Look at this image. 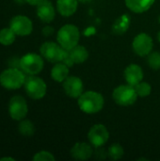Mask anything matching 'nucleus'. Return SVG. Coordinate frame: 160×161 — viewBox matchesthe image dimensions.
I'll return each mask as SVG.
<instances>
[{"label":"nucleus","instance_id":"obj_1","mask_svg":"<svg viewBox=\"0 0 160 161\" xmlns=\"http://www.w3.org/2000/svg\"><path fill=\"white\" fill-rule=\"evenodd\" d=\"M79 108L87 114H94L102 110L105 100L101 93L94 91H88L83 92L77 98Z\"/></svg>","mask_w":160,"mask_h":161},{"label":"nucleus","instance_id":"obj_2","mask_svg":"<svg viewBox=\"0 0 160 161\" xmlns=\"http://www.w3.org/2000/svg\"><path fill=\"white\" fill-rule=\"evenodd\" d=\"M79 39H80L79 29L72 24L63 25L57 34L58 43L61 47L67 50H71L72 48L76 46L78 44Z\"/></svg>","mask_w":160,"mask_h":161},{"label":"nucleus","instance_id":"obj_3","mask_svg":"<svg viewBox=\"0 0 160 161\" xmlns=\"http://www.w3.org/2000/svg\"><path fill=\"white\" fill-rule=\"evenodd\" d=\"M25 81L24 72L19 68L10 67L0 74V84L7 90L20 89Z\"/></svg>","mask_w":160,"mask_h":161},{"label":"nucleus","instance_id":"obj_4","mask_svg":"<svg viewBox=\"0 0 160 161\" xmlns=\"http://www.w3.org/2000/svg\"><path fill=\"white\" fill-rule=\"evenodd\" d=\"M43 66L44 63L41 56L35 53H27L20 58L21 70L29 75L40 74L42 71Z\"/></svg>","mask_w":160,"mask_h":161},{"label":"nucleus","instance_id":"obj_5","mask_svg":"<svg viewBox=\"0 0 160 161\" xmlns=\"http://www.w3.org/2000/svg\"><path fill=\"white\" fill-rule=\"evenodd\" d=\"M112 97L116 104L123 107H128L136 103L138 94L135 87L131 85L118 86L112 93Z\"/></svg>","mask_w":160,"mask_h":161},{"label":"nucleus","instance_id":"obj_6","mask_svg":"<svg viewBox=\"0 0 160 161\" xmlns=\"http://www.w3.org/2000/svg\"><path fill=\"white\" fill-rule=\"evenodd\" d=\"M24 87L27 95L34 100L43 98L47 91L45 82L36 75H29L25 77Z\"/></svg>","mask_w":160,"mask_h":161},{"label":"nucleus","instance_id":"obj_7","mask_svg":"<svg viewBox=\"0 0 160 161\" xmlns=\"http://www.w3.org/2000/svg\"><path fill=\"white\" fill-rule=\"evenodd\" d=\"M28 112V108L25 99L21 95H15L11 97L8 104L9 116L15 121L23 120Z\"/></svg>","mask_w":160,"mask_h":161},{"label":"nucleus","instance_id":"obj_8","mask_svg":"<svg viewBox=\"0 0 160 161\" xmlns=\"http://www.w3.org/2000/svg\"><path fill=\"white\" fill-rule=\"evenodd\" d=\"M108 138H109V133L108 128L101 124H97L91 126V128L88 133L89 142L95 148L104 146L108 141Z\"/></svg>","mask_w":160,"mask_h":161},{"label":"nucleus","instance_id":"obj_9","mask_svg":"<svg viewBox=\"0 0 160 161\" xmlns=\"http://www.w3.org/2000/svg\"><path fill=\"white\" fill-rule=\"evenodd\" d=\"M63 50H64L63 47H61L58 43L53 42H46L42 43L40 48V52L42 58H44L46 60L52 63H57L61 61Z\"/></svg>","mask_w":160,"mask_h":161},{"label":"nucleus","instance_id":"obj_10","mask_svg":"<svg viewBox=\"0 0 160 161\" xmlns=\"http://www.w3.org/2000/svg\"><path fill=\"white\" fill-rule=\"evenodd\" d=\"M153 46L154 42L152 38L146 33H140L137 35L134 38L132 43L134 52L140 57L148 56L152 52Z\"/></svg>","mask_w":160,"mask_h":161},{"label":"nucleus","instance_id":"obj_11","mask_svg":"<svg viewBox=\"0 0 160 161\" xmlns=\"http://www.w3.org/2000/svg\"><path fill=\"white\" fill-rule=\"evenodd\" d=\"M9 27L18 36H27L33 30V24L27 16L16 15L10 20Z\"/></svg>","mask_w":160,"mask_h":161},{"label":"nucleus","instance_id":"obj_12","mask_svg":"<svg viewBox=\"0 0 160 161\" xmlns=\"http://www.w3.org/2000/svg\"><path fill=\"white\" fill-rule=\"evenodd\" d=\"M65 93L72 98H78L83 93V82L77 76H68L63 81Z\"/></svg>","mask_w":160,"mask_h":161},{"label":"nucleus","instance_id":"obj_13","mask_svg":"<svg viewBox=\"0 0 160 161\" xmlns=\"http://www.w3.org/2000/svg\"><path fill=\"white\" fill-rule=\"evenodd\" d=\"M124 78L128 85L135 87L143 79V71L137 64H130L124 70Z\"/></svg>","mask_w":160,"mask_h":161},{"label":"nucleus","instance_id":"obj_14","mask_svg":"<svg viewBox=\"0 0 160 161\" xmlns=\"http://www.w3.org/2000/svg\"><path fill=\"white\" fill-rule=\"evenodd\" d=\"M91 144L86 142H77L71 149V156L77 160H88L93 154Z\"/></svg>","mask_w":160,"mask_h":161},{"label":"nucleus","instance_id":"obj_15","mask_svg":"<svg viewBox=\"0 0 160 161\" xmlns=\"http://www.w3.org/2000/svg\"><path fill=\"white\" fill-rule=\"evenodd\" d=\"M37 15L44 23H51L56 15L55 8L49 0H43L37 6Z\"/></svg>","mask_w":160,"mask_h":161},{"label":"nucleus","instance_id":"obj_16","mask_svg":"<svg viewBox=\"0 0 160 161\" xmlns=\"http://www.w3.org/2000/svg\"><path fill=\"white\" fill-rule=\"evenodd\" d=\"M78 7L77 0H57V9L59 14L65 17L75 13Z\"/></svg>","mask_w":160,"mask_h":161},{"label":"nucleus","instance_id":"obj_17","mask_svg":"<svg viewBox=\"0 0 160 161\" xmlns=\"http://www.w3.org/2000/svg\"><path fill=\"white\" fill-rule=\"evenodd\" d=\"M155 3V0H125L126 7L135 13L147 11Z\"/></svg>","mask_w":160,"mask_h":161},{"label":"nucleus","instance_id":"obj_18","mask_svg":"<svg viewBox=\"0 0 160 161\" xmlns=\"http://www.w3.org/2000/svg\"><path fill=\"white\" fill-rule=\"evenodd\" d=\"M69 75V67L63 62H57L51 70V77L57 82H63Z\"/></svg>","mask_w":160,"mask_h":161},{"label":"nucleus","instance_id":"obj_19","mask_svg":"<svg viewBox=\"0 0 160 161\" xmlns=\"http://www.w3.org/2000/svg\"><path fill=\"white\" fill-rule=\"evenodd\" d=\"M70 55L74 60V63L76 64H81L83 62H85L88 58H89V52L86 49V47L82 46V45H76L74 48H72L71 50H69Z\"/></svg>","mask_w":160,"mask_h":161},{"label":"nucleus","instance_id":"obj_20","mask_svg":"<svg viewBox=\"0 0 160 161\" xmlns=\"http://www.w3.org/2000/svg\"><path fill=\"white\" fill-rule=\"evenodd\" d=\"M129 25H130L129 17L127 15H123V16L119 17L115 21V23L113 24L112 31H113V33L118 34V35L124 34V32L127 31V29L129 27Z\"/></svg>","mask_w":160,"mask_h":161},{"label":"nucleus","instance_id":"obj_21","mask_svg":"<svg viewBox=\"0 0 160 161\" xmlns=\"http://www.w3.org/2000/svg\"><path fill=\"white\" fill-rule=\"evenodd\" d=\"M16 34L13 32V30L10 27L3 28L0 30V43L2 45H10L15 41Z\"/></svg>","mask_w":160,"mask_h":161},{"label":"nucleus","instance_id":"obj_22","mask_svg":"<svg viewBox=\"0 0 160 161\" xmlns=\"http://www.w3.org/2000/svg\"><path fill=\"white\" fill-rule=\"evenodd\" d=\"M19 132L24 136H32L35 132V126L29 120H24L19 124Z\"/></svg>","mask_w":160,"mask_h":161},{"label":"nucleus","instance_id":"obj_23","mask_svg":"<svg viewBox=\"0 0 160 161\" xmlns=\"http://www.w3.org/2000/svg\"><path fill=\"white\" fill-rule=\"evenodd\" d=\"M108 157L113 160H119L124 156V148L119 143H114L110 145V147L108 150Z\"/></svg>","mask_w":160,"mask_h":161},{"label":"nucleus","instance_id":"obj_24","mask_svg":"<svg viewBox=\"0 0 160 161\" xmlns=\"http://www.w3.org/2000/svg\"><path fill=\"white\" fill-rule=\"evenodd\" d=\"M135 90L137 92L138 96L140 97H147L150 95L151 92H152V87L149 83L147 82H140L139 84H137L135 86Z\"/></svg>","mask_w":160,"mask_h":161},{"label":"nucleus","instance_id":"obj_25","mask_svg":"<svg viewBox=\"0 0 160 161\" xmlns=\"http://www.w3.org/2000/svg\"><path fill=\"white\" fill-rule=\"evenodd\" d=\"M148 65L153 70H159L160 69V53L159 52H151L148 55L147 58Z\"/></svg>","mask_w":160,"mask_h":161},{"label":"nucleus","instance_id":"obj_26","mask_svg":"<svg viewBox=\"0 0 160 161\" xmlns=\"http://www.w3.org/2000/svg\"><path fill=\"white\" fill-rule=\"evenodd\" d=\"M34 161H54L55 157L48 151H40L33 157Z\"/></svg>","mask_w":160,"mask_h":161},{"label":"nucleus","instance_id":"obj_27","mask_svg":"<svg viewBox=\"0 0 160 161\" xmlns=\"http://www.w3.org/2000/svg\"><path fill=\"white\" fill-rule=\"evenodd\" d=\"M53 33H54V28L51 27V26H49V25H47V26H45V27L42 28V34L44 36H46V37L51 36Z\"/></svg>","mask_w":160,"mask_h":161},{"label":"nucleus","instance_id":"obj_28","mask_svg":"<svg viewBox=\"0 0 160 161\" xmlns=\"http://www.w3.org/2000/svg\"><path fill=\"white\" fill-rule=\"evenodd\" d=\"M43 0H26V2L32 6H38L40 3H41Z\"/></svg>","mask_w":160,"mask_h":161},{"label":"nucleus","instance_id":"obj_29","mask_svg":"<svg viewBox=\"0 0 160 161\" xmlns=\"http://www.w3.org/2000/svg\"><path fill=\"white\" fill-rule=\"evenodd\" d=\"M6 160L14 161L15 159H14L13 158H0V161H6Z\"/></svg>","mask_w":160,"mask_h":161},{"label":"nucleus","instance_id":"obj_30","mask_svg":"<svg viewBox=\"0 0 160 161\" xmlns=\"http://www.w3.org/2000/svg\"><path fill=\"white\" fill-rule=\"evenodd\" d=\"M17 4H21V5H23V4H25V3H27L26 2V0H14Z\"/></svg>","mask_w":160,"mask_h":161},{"label":"nucleus","instance_id":"obj_31","mask_svg":"<svg viewBox=\"0 0 160 161\" xmlns=\"http://www.w3.org/2000/svg\"><path fill=\"white\" fill-rule=\"evenodd\" d=\"M78 2H80V3H83V4H86V3H88V2H90L91 0H77Z\"/></svg>","mask_w":160,"mask_h":161},{"label":"nucleus","instance_id":"obj_32","mask_svg":"<svg viewBox=\"0 0 160 161\" xmlns=\"http://www.w3.org/2000/svg\"><path fill=\"white\" fill-rule=\"evenodd\" d=\"M157 39H158V42H160V31L158 32V34H157Z\"/></svg>","mask_w":160,"mask_h":161}]
</instances>
